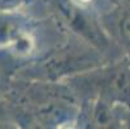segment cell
<instances>
[{
  "mask_svg": "<svg viewBox=\"0 0 130 129\" xmlns=\"http://www.w3.org/2000/svg\"><path fill=\"white\" fill-rule=\"evenodd\" d=\"M53 3L64 22L73 31L81 34L94 44L107 45L108 39L106 34L97 27V23L75 3V0H54Z\"/></svg>",
  "mask_w": 130,
  "mask_h": 129,
  "instance_id": "obj_1",
  "label": "cell"
},
{
  "mask_svg": "<svg viewBox=\"0 0 130 129\" xmlns=\"http://www.w3.org/2000/svg\"><path fill=\"white\" fill-rule=\"evenodd\" d=\"M75 2H77L79 4H89V3L93 2V0H75Z\"/></svg>",
  "mask_w": 130,
  "mask_h": 129,
  "instance_id": "obj_4",
  "label": "cell"
},
{
  "mask_svg": "<svg viewBox=\"0 0 130 129\" xmlns=\"http://www.w3.org/2000/svg\"><path fill=\"white\" fill-rule=\"evenodd\" d=\"M23 3L25 0H0V10H13Z\"/></svg>",
  "mask_w": 130,
  "mask_h": 129,
  "instance_id": "obj_3",
  "label": "cell"
},
{
  "mask_svg": "<svg viewBox=\"0 0 130 129\" xmlns=\"http://www.w3.org/2000/svg\"><path fill=\"white\" fill-rule=\"evenodd\" d=\"M117 10L112 14L113 35L130 57V0L117 4Z\"/></svg>",
  "mask_w": 130,
  "mask_h": 129,
  "instance_id": "obj_2",
  "label": "cell"
},
{
  "mask_svg": "<svg viewBox=\"0 0 130 129\" xmlns=\"http://www.w3.org/2000/svg\"><path fill=\"white\" fill-rule=\"evenodd\" d=\"M112 2H113V3H116V4H119V3H121V2H122V0H112Z\"/></svg>",
  "mask_w": 130,
  "mask_h": 129,
  "instance_id": "obj_5",
  "label": "cell"
},
{
  "mask_svg": "<svg viewBox=\"0 0 130 129\" xmlns=\"http://www.w3.org/2000/svg\"><path fill=\"white\" fill-rule=\"evenodd\" d=\"M129 124H130V118H129Z\"/></svg>",
  "mask_w": 130,
  "mask_h": 129,
  "instance_id": "obj_6",
  "label": "cell"
}]
</instances>
